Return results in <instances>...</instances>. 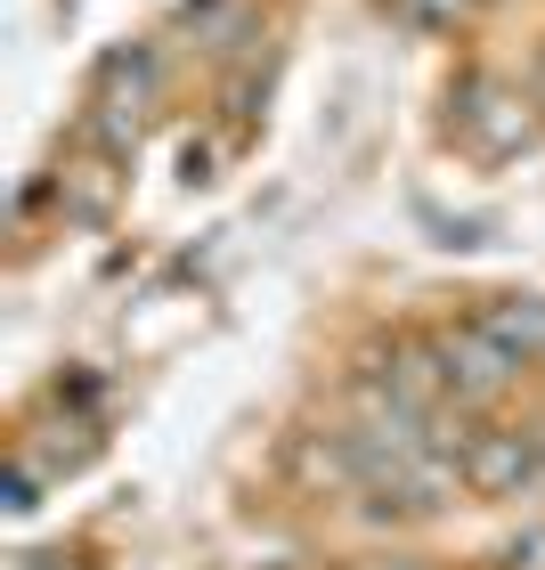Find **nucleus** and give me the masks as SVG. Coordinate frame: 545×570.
<instances>
[{"label":"nucleus","mask_w":545,"mask_h":570,"mask_svg":"<svg viewBox=\"0 0 545 570\" xmlns=\"http://www.w3.org/2000/svg\"><path fill=\"white\" fill-rule=\"evenodd\" d=\"M480 326L497 334L522 367H537V358H545V294H505V302H488Z\"/></svg>","instance_id":"obj_3"},{"label":"nucleus","mask_w":545,"mask_h":570,"mask_svg":"<svg viewBox=\"0 0 545 570\" xmlns=\"http://www.w3.org/2000/svg\"><path fill=\"white\" fill-rule=\"evenodd\" d=\"M456 481L473 498H529L545 489V432H464V456H456Z\"/></svg>","instance_id":"obj_1"},{"label":"nucleus","mask_w":545,"mask_h":570,"mask_svg":"<svg viewBox=\"0 0 545 570\" xmlns=\"http://www.w3.org/2000/svg\"><path fill=\"white\" fill-rule=\"evenodd\" d=\"M537 90H545V82H537Z\"/></svg>","instance_id":"obj_6"},{"label":"nucleus","mask_w":545,"mask_h":570,"mask_svg":"<svg viewBox=\"0 0 545 570\" xmlns=\"http://www.w3.org/2000/svg\"><path fill=\"white\" fill-rule=\"evenodd\" d=\"M367 570H439V562H415V554H399V562H367Z\"/></svg>","instance_id":"obj_5"},{"label":"nucleus","mask_w":545,"mask_h":570,"mask_svg":"<svg viewBox=\"0 0 545 570\" xmlns=\"http://www.w3.org/2000/svg\"><path fill=\"white\" fill-rule=\"evenodd\" d=\"M432 343H439V375H448V400H456V407L497 400V392H513V375H522V358H513V351H505L480 318H473V326L432 334Z\"/></svg>","instance_id":"obj_2"},{"label":"nucleus","mask_w":545,"mask_h":570,"mask_svg":"<svg viewBox=\"0 0 545 570\" xmlns=\"http://www.w3.org/2000/svg\"><path fill=\"white\" fill-rule=\"evenodd\" d=\"M488 570H545V530H522V538H505Z\"/></svg>","instance_id":"obj_4"}]
</instances>
